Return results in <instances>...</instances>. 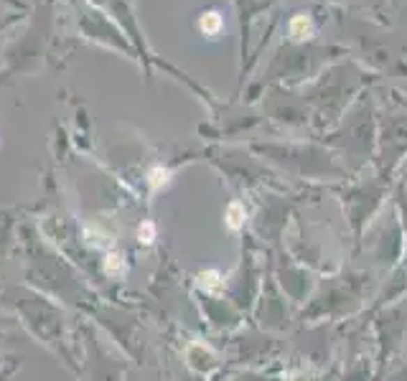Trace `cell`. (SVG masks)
Listing matches in <instances>:
<instances>
[{
	"label": "cell",
	"mask_w": 407,
	"mask_h": 381,
	"mask_svg": "<svg viewBox=\"0 0 407 381\" xmlns=\"http://www.w3.org/2000/svg\"><path fill=\"white\" fill-rule=\"evenodd\" d=\"M219 23H222V21H219V15H217V13H206V15L201 18V29L206 31V33H214V31L219 29Z\"/></svg>",
	"instance_id": "1"
}]
</instances>
